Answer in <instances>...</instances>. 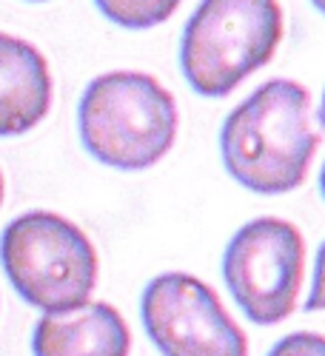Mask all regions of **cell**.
<instances>
[{"label": "cell", "instance_id": "6da1fadb", "mask_svg": "<svg viewBox=\"0 0 325 356\" xmlns=\"http://www.w3.org/2000/svg\"><path fill=\"white\" fill-rule=\"evenodd\" d=\"M317 145L308 88L283 77L254 88L220 129V157L228 177L265 197L300 188Z\"/></svg>", "mask_w": 325, "mask_h": 356}, {"label": "cell", "instance_id": "7a4b0ae2", "mask_svg": "<svg viewBox=\"0 0 325 356\" xmlns=\"http://www.w3.org/2000/svg\"><path fill=\"white\" fill-rule=\"evenodd\" d=\"M77 131L97 163L117 171H145L177 140V103L152 74L109 72L86 86L77 103Z\"/></svg>", "mask_w": 325, "mask_h": 356}, {"label": "cell", "instance_id": "3957f363", "mask_svg": "<svg viewBox=\"0 0 325 356\" xmlns=\"http://www.w3.org/2000/svg\"><path fill=\"white\" fill-rule=\"evenodd\" d=\"M0 265L15 293L43 314L92 300L100 262L92 240L54 211H26L0 234Z\"/></svg>", "mask_w": 325, "mask_h": 356}, {"label": "cell", "instance_id": "277c9868", "mask_svg": "<svg viewBox=\"0 0 325 356\" xmlns=\"http://www.w3.org/2000/svg\"><path fill=\"white\" fill-rule=\"evenodd\" d=\"M285 32L280 0H200L180 38V69L203 97H228L274 57Z\"/></svg>", "mask_w": 325, "mask_h": 356}, {"label": "cell", "instance_id": "5b68a950", "mask_svg": "<svg viewBox=\"0 0 325 356\" xmlns=\"http://www.w3.org/2000/svg\"><path fill=\"white\" fill-rule=\"evenodd\" d=\"M306 277V243L300 228L260 217L228 240L223 282L254 325H280L294 314Z\"/></svg>", "mask_w": 325, "mask_h": 356}, {"label": "cell", "instance_id": "8992f818", "mask_svg": "<svg viewBox=\"0 0 325 356\" xmlns=\"http://www.w3.org/2000/svg\"><path fill=\"white\" fill-rule=\"evenodd\" d=\"M140 319L160 356H248V337L214 288L168 271L143 288Z\"/></svg>", "mask_w": 325, "mask_h": 356}, {"label": "cell", "instance_id": "52a82bcc", "mask_svg": "<svg viewBox=\"0 0 325 356\" xmlns=\"http://www.w3.org/2000/svg\"><path fill=\"white\" fill-rule=\"evenodd\" d=\"M129 325L109 302L43 314L32 331V356H129Z\"/></svg>", "mask_w": 325, "mask_h": 356}, {"label": "cell", "instance_id": "ba28073f", "mask_svg": "<svg viewBox=\"0 0 325 356\" xmlns=\"http://www.w3.org/2000/svg\"><path fill=\"white\" fill-rule=\"evenodd\" d=\"M51 106L46 57L23 38L0 32V137L32 131Z\"/></svg>", "mask_w": 325, "mask_h": 356}, {"label": "cell", "instance_id": "9c48e42d", "mask_svg": "<svg viewBox=\"0 0 325 356\" xmlns=\"http://www.w3.org/2000/svg\"><path fill=\"white\" fill-rule=\"evenodd\" d=\"M103 17L129 29V32H145L166 23L183 0H95Z\"/></svg>", "mask_w": 325, "mask_h": 356}, {"label": "cell", "instance_id": "30bf717a", "mask_svg": "<svg viewBox=\"0 0 325 356\" xmlns=\"http://www.w3.org/2000/svg\"><path fill=\"white\" fill-rule=\"evenodd\" d=\"M265 356H325V337L311 331H297L274 342Z\"/></svg>", "mask_w": 325, "mask_h": 356}, {"label": "cell", "instance_id": "8fae6325", "mask_svg": "<svg viewBox=\"0 0 325 356\" xmlns=\"http://www.w3.org/2000/svg\"><path fill=\"white\" fill-rule=\"evenodd\" d=\"M308 314L325 311V243L317 251L314 259V277H311V291H308V302L303 305Z\"/></svg>", "mask_w": 325, "mask_h": 356}, {"label": "cell", "instance_id": "7c38bea8", "mask_svg": "<svg viewBox=\"0 0 325 356\" xmlns=\"http://www.w3.org/2000/svg\"><path fill=\"white\" fill-rule=\"evenodd\" d=\"M317 117H319V126L325 129V92H322V100H319V111H317Z\"/></svg>", "mask_w": 325, "mask_h": 356}, {"label": "cell", "instance_id": "4fadbf2b", "mask_svg": "<svg viewBox=\"0 0 325 356\" xmlns=\"http://www.w3.org/2000/svg\"><path fill=\"white\" fill-rule=\"evenodd\" d=\"M319 194H322V200H325V165H322V171H319Z\"/></svg>", "mask_w": 325, "mask_h": 356}, {"label": "cell", "instance_id": "5bb4252c", "mask_svg": "<svg viewBox=\"0 0 325 356\" xmlns=\"http://www.w3.org/2000/svg\"><path fill=\"white\" fill-rule=\"evenodd\" d=\"M311 3H314V9H317V12H322V15H325V0H311Z\"/></svg>", "mask_w": 325, "mask_h": 356}, {"label": "cell", "instance_id": "9a60e30c", "mask_svg": "<svg viewBox=\"0 0 325 356\" xmlns=\"http://www.w3.org/2000/svg\"><path fill=\"white\" fill-rule=\"evenodd\" d=\"M0 202H3V174H0Z\"/></svg>", "mask_w": 325, "mask_h": 356}, {"label": "cell", "instance_id": "2e32d148", "mask_svg": "<svg viewBox=\"0 0 325 356\" xmlns=\"http://www.w3.org/2000/svg\"><path fill=\"white\" fill-rule=\"evenodd\" d=\"M32 3H43V0H32Z\"/></svg>", "mask_w": 325, "mask_h": 356}]
</instances>
